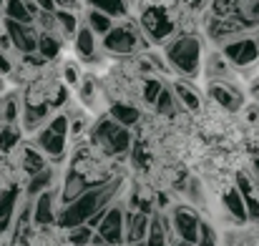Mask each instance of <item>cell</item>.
<instances>
[{"mask_svg":"<svg viewBox=\"0 0 259 246\" xmlns=\"http://www.w3.org/2000/svg\"><path fill=\"white\" fill-rule=\"evenodd\" d=\"M118 191H121V178H118V176H116L113 181L103 183V186L88 188L86 193L78 196L76 201L61 206V211H58V226H61V229H76V226L88 224L98 211L113 206Z\"/></svg>","mask_w":259,"mask_h":246,"instance_id":"6da1fadb","label":"cell"},{"mask_svg":"<svg viewBox=\"0 0 259 246\" xmlns=\"http://www.w3.org/2000/svg\"><path fill=\"white\" fill-rule=\"evenodd\" d=\"M164 56L174 73L184 81H194L201 73V40L194 33H181L164 45Z\"/></svg>","mask_w":259,"mask_h":246,"instance_id":"7a4b0ae2","label":"cell"},{"mask_svg":"<svg viewBox=\"0 0 259 246\" xmlns=\"http://www.w3.org/2000/svg\"><path fill=\"white\" fill-rule=\"evenodd\" d=\"M91 141L108 156V159H123L131 154L134 149V136L131 128L121 126L118 121H113L111 116H103L93 123L91 128Z\"/></svg>","mask_w":259,"mask_h":246,"instance_id":"3957f363","label":"cell"},{"mask_svg":"<svg viewBox=\"0 0 259 246\" xmlns=\"http://www.w3.org/2000/svg\"><path fill=\"white\" fill-rule=\"evenodd\" d=\"M144 45V30L134 20H126L121 25H113L103 35V51L116 53V56H131Z\"/></svg>","mask_w":259,"mask_h":246,"instance_id":"277c9868","label":"cell"},{"mask_svg":"<svg viewBox=\"0 0 259 246\" xmlns=\"http://www.w3.org/2000/svg\"><path fill=\"white\" fill-rule=\"evenodd\" d=\"M139 25H141L144 35H149V40H154V43H169L174 28H176V23H174V18L169 15V10L166 8H159V5L146 8L141 13Z\"/></svg>","mask_w":259,"mask_h":246,"instance_id":"5b68a950","label":"cell"},{"mask_svg":"<svg viewBox=\"0 0 259 246\" xmlns=\"http://www.w3.org/2000/svg\"><path fill=\"white\" fill-rule=\"evenodd\" d=\"M222 53L224 58L237 66V68H247V66H254L259 61V40L254 38H247V35H239L229 43L222 45Z\"/></svg>","mask_w":259,"mask_h":246,"instance_id":"8992f818","label":"cell"},{"mask_svg":"<svg viewBox=\"0 0 259 246\" xmlns=\"http://www.w3.org/2000/svg\"><path fill=\"white\" fill-rule=\"evenodd\" d=\"M96 231L103 236V241L108 246H123L126 244V209L121 204H113Z\"/></svg>","mask_w":259,"mask_h":246,"instance_id":"52a82bcc","label":"cell"},{"mask_svg":"<svg viewBox=\"0 0 259 246\" xmlns=\"http://www.w3.org/2000/svg\"><path fill=\"white\" fill-rule=\"evenodd\" d=\"M3 28L10 33L13 45H15L18 53H23V56H33V53H38L40 30H38L35 25H28V23H18V20H8V18H5Z\"/></svg>","mask_w":259,"mask_h":246,"instance_id":"ba28073f","label":"cell"},{"mask_svg":"<svg viewBox=\"0 0 259 246\" xmlns=\"http://www.w3.org/2000/svg\"><path fill=\"white\" fill-rule=\"evenodd\" d=\"M171 226H174V234L181 239V241H191L196 244L199 239V226H201V219L199 214L191 209V206H174L171 209Z\"/></svg>","mask_w":259,"mask_h":246,"instance_id":"9c48e42d","label":"cell"},{"mask_svg":"<svg viewBox=\"0 0 259 246\" xmlns=\"http://www.w3.org/2000/svg\"><path fill=\"white\" fill-rule=\"evenodd\" d=\"M249 25L239 18V15H227V18H219V15H211L209 23H206V33L214 43L224 45L229 40H234V35L239 38V33H244Z\"/></svg>","mask_w":259,"mask_h":246,"instance_id":"30bf717a","label":"cell"},{"mask_svg":"<svg viewBox=\"0 0 259 246\" xmlns=\"http://www.w3.org/2000/svg\"><path fill=\"white\" fill-rule=\"evenodd\" d=\"M209 95H211V101L217 103V108H222L224 113H237V111L244 106V93L232 81L209 83Z\"/></svg>","mask_w":259,"mask_h":246,"instance_id":"8fae6325","label":"cell"},{"mask_svg":"<svg viewBox=\"0 0 259 246\" xmlns=\"http://www.w3.org/2000/svg\"><path fill=\"white\" fill-rule=\"evenodd\" d=\"M58 196H61V191H56V188H48L40 196H35V201H33V224L38 229H48V226L58 224V209H56Z\"/></svg>","mask_w":259,"mask_h":246,"instance_id":"7c38bea8","label":"cell"},{"mask_svg":"<svg viewBox=\"0 0 259 246\" xmlns=\"http://www.w3.org/2000/svg\"><path fill=\"white\" fill-rule=\"evenodd\" d=\"M66 138H68V136L56 133L51 126H43V128L35 133L33 146H35L38 151H43L53 164H61V161L66 159Z\"/></svg>","mask_w":259,"mask_h":246,"instance_id":"4fadbf2b","label":"cell"},{"mask_svg":"<svg viewBox=\"0 0 259 246\" xmlns=\"http://www.w3.org/2000/svg\"><path fill=\"white\" fill-rule=\"evenodd\" d=\"M149 229H151V214L136 211V209H126V244L128 246L146 244Z\"/></svg>","mask_w":259,"mask_h":246,"instance_id":"5bb4252c","label":"cell"},{"mask_svg":"<svg viewBox=\"0 0 259 246\" xmlns=\"http://www.w3.org/2000/svg\"><path fill=\"white\" fill-rule=\"evenodd\" d=\"M222 206L227 211V216H232L234 221H247L249 219V209H247V199L239 191V186H227L222 191Z\"/></svg>","mask_w":259,"mask_h":246,"instance_id":"9a60e30c","label":"cell"},{"mask_svg":"<svg viewBox=\"0 0 259 246\" xmlns=\"http://www.w3.org/2000/svg\"><path fill=\"white\" fill-rule=\"evenodd\" d=\"M18 201H20V188L18 186H8L0 191V234L10 231L15 214H18Z\"/></svg>","mask_w":259,"mask_h":246,"instance_id":"2e32d148","label":"cell"},{"mask_svg":"<svg viewBox=\"0 0 259 246\" xmlns=\"http://www.w3.org/2000/svg\"><path fill=\"white\" fill-rule=\"evenodd\" d=\"M18 156H20V164L18 166H20V171L28 178L48 168V156L43 151H38L35 146H18Z\"/></svg>","mask_w":259,"mask_h":246,"instance_id":"e0dca14e","label":"cell"},{"mask_svg":"<svg viewBox=\"0 0 259 246\" xmlns=\"http://www.w3.org/2000/svg\"><path fill=\"white\" fill-rule=\"evenodd\" d=\"M88 188H96V186L88 183L86 176H81V173H76L73 168H68V173H66V178H63V186H61V204L66 206V204L76 201L78 196L86 193Z\"/></svg>","mask_w":259,"mask_h":246,"instance_id":"ac0fdd59","label":"cell"},{"mask_svg":"<svg viewBox=\"0 0 259 246\" xmlns=\"http://www.w3.org/2000/svg\"><path fill=\"white\" fill-rule=\"evenodd\" d=\"M38 13H40L38 3H23V0H8V3H5V18H8V20H18V23L35 25Z\"/></svg>","mask_w":259,"mask_h":246,"instance_id":"d6986e66","label":"cell"},{"mask_svg":"<svg viewBox=\"0 0 259 246\" xmlns=\"http://www.w3.org/2000/svg\"><path fill=\"white\" fill-rule=\"evenodd\" d=\"M174 93H176V98H179V103H181V108H184V113H199L201 111V93L191 85L189 81H176L171 85Z\"/></svg>","mask_w":259,"mask_h":246,"instance_id":"ffe728a7","label":"cell"},{"mask_svg":"<svg viewBox=\"0 0 259 246\" xmlns=\"http://www.w3.org/2000/svg\"><path fill=\"white\" fill-rule=\"evenodd\" d=\"M108 116H111L113 121H118L121 126H126V128H134V126L141 123V111H139L134 103H126V101H113Z\"/></svg>","mask_w":259,"mask_h":246,"instance_id":"44dd1931","label":"cell"},{"mask_svg":"<svg viewBox=\"0 0 259 246\" xmlns=\"http://www.w3.org/2000/svg\"><path fill=\"white\" fill-rule=\"evenodd\" d=\"M206 78L209 83L214 81H232V71H229V61L224 58V53H211L206 58Z\"/></svg>","mask_w":259,"mask_h":246,"instance_id":"7402d4cb","label":"cell"},{"mask_svg":"<svg viewBox=\"0 0 259 246\" xmlns=\"http://www.w3.org/2000/svg\"><path fill=\"white\" fill-rule=\"evenodd\" d=\"M154 108L164 118H176L179 113H184V108H181V103H179V98H176L171 85H164V90H161V95H159V101H156Z\"/></svg>","mask_w":259,"mask_h":246,"instance_id":"603a6c76","label":"cell"},{"mask_svg":"<svg viewBox=\"0 0 259 246\" xmlns=\"http://www.w3.org/2000/svg\"><path fill=\"white\" fill-rule=\"evenodd\" d=\"M53 181H56V171L48 166L46 171H40V173H35V176H30V178H28L25 196H28V199H35V196H40L43 191L53 188Z\"/></svg>","mask_w":259,"mask_h":246,"instance_id":"cb8c5ba5","label":"cell"},{"mask_svg":"<svg viewBox=\"0 0 259 246\" xmlns=\"http://www.w3.org/2000/svg\"><path fill=\"white\" fill-rule=\"evenodd\" d=\"M76 51L83 61H96V33L88 25L78 28L76 33Z\"/></svg>","mask_w":259,"mask_h":246,"instance_id":"d4e9b609","label":"cell"},{"mask_svg":"<svg viewBox=\"0 0 259 246\" xmlns=\"http://www.w3.org/2000/svg\"><path fill=\"white\" fill-rule=\"evenodd\" d=\"M20 138H23V136H20V128H18L15 123L0 126V156H8V154L18 151Z\"/></svg>","mask_w":259,"mask_h":246,"instance_id":"484cf974","label":"cell"},{"mask_svg":"<svg viewBox=\"0 0 259 246\" xmlns=\"http://www.w3.org/2000/svg\"><path fill=\"white\" fill-rule=\"evenodd\" d=\"M88 5L96 8V10H103L111 18H126V13H128L126 0H88Z\"/></svg>","mask_w":259,"mask_h":246,"instance_id":"4316f807","label":"cell"},{"mask_svg":"<svg viewBox=\"0 0 259 246\" xmlns=\"http://www.w3.org/2000/svg\"><path fill=\"white\" fill-rule=\"evenodd\" d=\"M86 18H88V28H91L96 35H106V33L113 28V18H111V15H106L103 10H96V8H91Z\"/></svg>","mask_w":259,"mask_h":246,"instance_id":"83f0119b","label":"cell"},{"mask_svg":"<svg viewBox=\"0 0 259 246\" xmlns=\"http://www.w3.org/2000/svg\"><path fill=\"white\" fill-rule=\"evenodd\" d=\"M78 90H81V103L91 108V111H96L98 108V95H101V88H98V83L93 81L91 76H86L81 85H78Z\"/></svg>","mask_w":259,"mask_h":246,"instance_id":"f1b7e54d","label":"cell"},{"mask_svg":"<svg viewBox=\"0 0 259 246\" xmlns=\"http://www.w3.org/2000/svg\"><path fill=\"white\" fill-rule=\"evenodd\" d=\"M61 45H63V38L40 33V43H38V56H40V58H46V61H53V58H56V56L61 53Z\"/></svg>","mask_w":259,"mask_h":246,"instance_id":"f546056e","label":"cell"},{"mask_svg":"<svg viewBox=\"0 0 259 246\" xmlns=\"http://www.w3.org/2000/svg\"><path fill=\"white\" fill-rule=\"evenodd\" d=\"M56 18H58L61 33H63L66 38H76V33H78V20H76L73 10H56Z\"/></svg>","mask_w":259,"mask_h":246,"instance_id":"4dcf8cb0","label":"cell"},{"mask_svg":"<svg viewBox=\"0 0 259 246\" xmlns=\"http://www.w3.org/2000/svg\"><path fill=\"white\" fill-rule=\"evenodd\" d=\"M161 90H164V83L159 81V78H146L144 85H141V98H144V103H146V106H156Z\"/></svg>","mask_w":259,"mask_h":246,"instance_id":"1f68e13d","label":"cell"},{"mask_svg":"<svg viewBox=\"0 0 259 246\" xmlns=\"http://www.w3.org/2000/svg\"><path fill=\"white\" fill-rule=\"evenodd\" d=\"M93 234H96V229H91L88 224H83V226H76V229H68V239H71L76 246H91V241H93Z\"/></svg>","mask_w":259,"mask_h":246,"instance_id":"d6a6232c","label":"cell"},{"mask_svg":"<svg viewBox=\"0 0 259 246\" xmlns=\"http://www.w3.org/2000/svg\"><path fill=\"white\" fill-rule=\"evenodd\" d=\"M196 246H217V229L209 224V221H201L199 226V239Z\"/></svg>","mask_w":259,"mask_h":246,"instance_id":"836d02e7","label":"cell"},{"mask_svg":"<svg viewBox=\"0 0 259 246\" xmlns=\"http://www.w3.org/2000/svg\"><path fill=\"white\" fill-rule=\"evenodd\" d=\"M18 118H23L20 108H18V95H5V123H15Z\"/></svg>","mask_w":259,"mask_h":246,"instance_id":"e575fe53","label":"cell"},{"mask_svg":"<svg viewBox=\"0 0 259 246\" xmlns=\"http://www.w3.org/2000/svg\"><path fill=\"white\" fill-rule=\"evenodd\" d=\"M63 81L68 83V85H81V71H78V66L73 61H68L63 66Z\"/></svg>","mask_w":259,"mask_h":246,"instance_id":"d590c367","label":"cell"},{"mask_svg":"<svg viewBox=\"0 0 259 246\" xmlns=\"http://www.w3.org/2000/svg\"><path fill=\"white\" fill-rule=\"evenodd\" d=\"M13 73V63H10V58L0 51V76H10Z\"/></svg>","mask_w":259,"mask_h":246,"instance_id":"8d00e7d4","label":"cell"},{"mask_svg":"<svg viewBox=\"0 0 259 246\" xmlns=\"http://www.w3.org/2000/svg\"><path fill=\"white\" fill-rule=\"evenodd\" d=\"M35 3L40 10H48V13H56V5H58L56 0H35Z\"/></svg>","mask_w":259,"mask_h":246,"instance_id":"74e56055","label":"cell"},{"mask_svg":"<svg viewBox=\"0 0 259 246\" xmlns=\"http://www.w3.org/2000/svg\"><path fill=\"white\" fill-rule=\"evenodd\" d=\"M61 8H66V10H73L76 5H78V0H56Z\"/></svg>","mask_w":259,"mask_h":246,"instance_id":"f35d334b","label":"cell"},{"mask_svg":"<svg viewBox=\"0 0 259 246\" xmlns=\"http://www.w3.org/2000/svg\"><path fill=\"white\" fill-rule=\"evenodd\" d=\"M171 246H196V244H191V241H181V239H176Z\"/></svg>","mask_w":259,"mask_h":246,"instance_id":"ab89813d","label":"cell"},{"mask_svg":"<svg viewBox=\"0 0 259 246\" xmlns=\"http://www.w3.org/2000/svg\"><path fill=\"white\" fill-rule=\"evenodd\" d=\"M184 3H186V5H199L201 0H184Z\"/></svg>","mask_w":259,"mask_h":246,"instance_id":"60d3db41","label":"cell"},{"mask_svg":"<svg viewBox=\"0 0 259 246\" xmlns=\"http://www.w3.org/2000/svg\"><path fill=\"white\" fill-rule=\"evenodd\" d=\"M3 5H5V0H0V13H3Z\"/></svg>","mask_w":259,"mask_h":246,"instance_id":"b9f144b4","label":"cell"}]
</instances>
